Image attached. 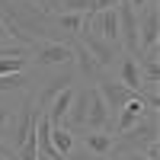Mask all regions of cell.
<instances>
[{"instance_id":"cell-26","label":"cell","mask_w":160,"mask_h":160,"mask_svg":"<svg viewBox=\"0 0 160 160\" xmlns=\"http://www.w3.org/2000/svg\"><path fill=\"white\" fill-rule=\"evenodd\" d=\"M7 160H16V154H13V157H7Z\"/></svg>"},{"instance_id":"cell-7","label":"cell","mask_w":160,"mask_h":160,"mask_svg":"<svg viewBox=\"0 0 160 160\" xmlns=\"http://www.w3.org/2000/svg\"><path fill=\"white\" fill-rule=\"evenodd\" d=\"M74 80H77V74H74V68H71V64H64V68H61L55 77H48L45 83H42V90H38V96H35V106H38V112H45L48 106H51V99H55L61 90L74 87Z\"/></svg>"},{"instance_id":"cell-2","label":"cell","mask_w":160,"mask_h":160,"mask_svg":"<svg viewBox=\"0 0 160 160\" xmlns=\"http://www.w3.org/2000/svg\"><path fill=\"white\" fill-rule=\"evenodd\" d=\"M74 61L71 42H51V38H35V45L29 48V68L45 71V68H64Z\"/></svg>"},{"instance_id":"cell-25","label":"cell","mask_w":160,"mask_h":160,"mask_svg":"<svg viewBox=\"0 0 160 160\" xmlns=\"http://www.w3.org/2000/svg\"><path fill=\"white\" fill-rule=\"evenodd\" d=\"M0 42H10V35H7V26L0 22Z\"/></svg>"},{"instance_id":"cell-23","label":"cell","mask_w":160,"mask_h":160,"mask_svg":"<svg viewBox=\"0 0 160 160\" xmlns=\"http://www.w3.org/2000/svg\"><path fill=\"white\" fill-rule=\"evenodd\" d=\"M122 160H148V157L138 154V151H128V154H122Z\"/></svg>"},{"instance_id":"cell-9","label":"cell","mask_w":160,"mask_h":160,"mask_svg":"<svg viewBox=\"0 0 160 160\" xmlns=\"http://www.w3.org/2000/svg\"><path fill=\"white\" fill-rule=\"evenodd\" d=\"M71 48H74V61H71L74 74H77V77H83V80H90V83H96V80H99L106 71L99 68L96 61H93V55H90V51H87L83 45H80V42H77V38L71 42Z\"/></svg>"},{"instance_id":"cell-17","label":"cell","mask_w":160,"mask_h":160,"mask_svg":"<svg viewBox=\"0 0 160 160\" xmlns=\"http://www.w3.org/2000/svg\"><path fill=\"white\" fill-rule=\"evenodd\" d=\"M93 0H58L51 13H90Z\"/></svg>"},{"instance_id":"cell-1","label":"cell","mask_w":160,"mask_h":160,"mask_svg":"<svg viewBox=\"0 0 160 160\" xmlns=\"http://www.w3.org/2000/svg\"><path fill=\"white\" fill-rule=\"evenodd\" d=\"M157 135H160L157 112H148L141 122H135L131 128H125V131H118V135H112V138H115V141H112V151H122V154L138 151V154H141L151 141H157Z\"/></svg>"},{"instance_id":"cell-6","label":"cell","mask_w":160,"mask_h":160,"mask_svg":"<svg viewBox=\"0 0 160 160\" xmlns=\"http://www.w3.org/2000/svg\"><path fill=\"white\" fill-rule=\"evenodd\" d=\"M157 7L160 3L154 0V3L138 16V55L157 48V42H160V10Z\"/></svg>"},{"instance_id":"cell-18","label":"cell","mask_w":160,"mask_h":160,"mask_svg":"<svg viewBox=\"0 0 160 160\" xmlns=\"http://www.w3.org/2000/svg\"><path fill=\"white\" fill-rule=\"evenodd\" d=\"M29 71V58H0V74H19Z\"/></svg>"},{"instance_id":"cell-21","label":"cell","mask_w":160,"mask_h":160,"mask_svg":"<svg viewBox=\"0 0 160 160\" xmlns=\"http://www.w3.org/2000/svg\"><path fill=\"white\" fill-rule=\"evenodd\" d=\"M141 154L148 157V160H160V144H157V141H151V144H148V148H144Z\"/></svg>"},{"instance_id":"cell-15","label":"cell","mask_w":160,"mask_h":160,"mask_svg":"<svg viewBox=\"0 0 160 160\" xmlns=\"http://www.w3.org/2000/svg\"><path fill=\"white\" fill-rule=\"evenodd\" d=\"M48 141H51V148H55L61 157H68L71 151H74V144H77V135L68 128V125H51V135H48Z\"/></svg>"},{"instance_id":"cell-11","label":"cell","mask_w":160,"mask_h":160,"mask_svg":"<svg viewBox=\"0 0 160 160\" xmlns=\"http://www.w3.org/2000/svg\"><path fill=\"white\" fill-rule=\"evenodd\" d=\"M122 87H128L131 93L141 90V74H138V58L131 55H118V64H115V74H112Z\"/></svg>"},{"instance_id":"cell-3","label":"cell","mask_w":160,"mask_h":160,"mask_svg":"<svg viewBox=\"0 0 160 160\" xmlns=\"http://www.w3.org/2000/svg\"><path fill=\"white\" fill-rule=\"evenodd\" d=\"M77 42L83 45L90 55H93V61L99 64V68L109 74V71H115V64H118V55H122V51L118 48H112V45H106L102 38L96 35L90 29V22H87V16H83V26H80V32H77Z\"/></svg>"},{"instance_id":"cell-4","label":"cell","mask_w":160,"mask_h":160,"mask_svg":"<svg viewBox=\"0 0 160 160\" xmlns=\"http://www.w3.org/2000/svg\"><path fill=\"white\" fill-rule=\"evenodd\" d=\"M93 87H96V93L102 96V102H106V109H109V118H112V122H115L118 109H122L128 99H135V96H138V93H131L128 87H122V83H118L112 74H102V77H99Z\"/></svg>"},{"instance_id":"cell-16","label":"cell","mask_w":160,"mask_h":160,"mask_svg":"<svg viewBox=\"0 0 160 160\" xmlns=\"http://www.w3.org/2000/svg\"><path fill=\"white\" fill-rule=\"evenodd\" d=\"M32 77L29 71H19V74H0V93H22L29 90Z\"/></svg>"},{"instance_id":"cell-12","label":"cell","mask_w":160,"mask_h":160,"mask_svg":"<svg viewBox=\"0 0 160 160\" xmlns=\"http://www.w3.org/2000/svg\"><path fill=\"white\" fill-rule=\"evenodd\" d=\"M148 115V106L141 102V96H135V99H128L122 109H118V115H115V131L112 135H118V131H125V128H131L135 122H141V118Z\"/></svg>"},{"instance_id":"cell-10","label":"cell","mask_w":160,"mask_h":160,"mask_svg":"<svg viewBox=\"0 0 160 160\" xmlns=\"http://www.w3.org/2000/svg\"><path fill=\"white\" fill-rule=\"evenodd\" d=\"M112 131H87L83 128V135H80V148H87L93 157H99V160H106L112 154Z\"/></svg>"},{"instance_id":"cell-8","label":"cell","mask_w":160,"mask_h":160,"mask_svg":"<svg viewBox=\"0 0 160 160\" xmlns=\"http://www.w3.org/2000/svg\"><path fill=\"white\" fill-rule=\"evenodd\" d=\"M87 131H112V118H109V109H106L102 96L96 93V87H87V122H83Z\"/></svg>"},{"instance_id":"cell-5","label":"cell","mask_w":160,"mask_h":160,"mask_svg":"<svg viewBox=\"0 0 160 160\" xmlns=\"http://www.w3.org/2000/svg\"><path fill=\"white\" fill-rule=\"evenodd\" d=\"M13 135H10V151H19V144L26 141V138H29L32 135V128H35V93H29V90H26V102L19 106V115L16 118H13Z\"/></svg>"},{"instance_id":"cell-24","label":"cell","mask_w":160,"mask_h":160,"mask_svg":"<svg viewBox=\"0 0 160 160\" xmlns=\"http://www.w3.org/2000/svg\"><path fill=\"white\" fill-rule=\"evenodd\" d=\"M26 3H32V7H38V10H45V13H51V10H48V0H26Z\"/></svg>"},{"instance_id":"cell-14","label":"cell","mask_w":160,"mask_h":160,"mask_svg":"<svg viewBox=\"0 0 160 160\" xmlns=\"http://www.w3.org/2000/svg\"><path fill=\"white\" fill-rule=\"evenodd\" d=\"M74 90H77V87H68V90H61L58 96L51 99V106L45 109V115H48V122H51V125H64V122H68V109H71Z\"/></svg>"},{"instance_id":"cell-20","label":"cell","mask_w":160,"mask_h":160,"mask_svg":"<svg viewBox=\"0 0 160 160\" xmlns=\"http://www.w3.org/2000/svg\"><path fill=\"white\" fill-rule=\"evenodd\" d=\"M122 3H128V7H131V10H135V13H138V16H141V13H144V10H148V7L154 3V0H122Z\"/></svg>"},{"instance_id":"cell-22","label":"cell","mask_w":160,"mask_h":160,"mask_svg":"<svg viewBox=\"0 0 160 160\" xmlns=\"http://www.w3.org/2000/svg\"><path fill=\"white\" fill-rule=\"evenodd\" d=\"M0 157H3V160H7V157H13V151H10V144H7L3 138H0Z\"/></svg>"},{"instance_id":"cell-13","label":"cell","mask_w":160,"mask_h":160,"mask_svg":"<svg viewBox=\"0 0 160 160\" xmlns=\"http://www.w3.org/2000/svg\"><path fill=\"white\" fill-rule=\"evenodd\" d=\"M83 122H87V87H77L74 90V99H71V109H68V125L74 135L83 131Z\"/></svg>"},{"instance_id":"cell-19","label":"cell","mask_w":160,"mask_h":160,"mask_svg":"<svg viewBox=\"0 0 160 160\" xmlns=\"http://www.w3.org/2000/svg\"><path fill=\"white\" fill-rule=\"evenodd\" d=\"M13 118H16V109H13L10 102H3V99H0V135H3V131H10Z\"/></svg>"}]
</instances>
